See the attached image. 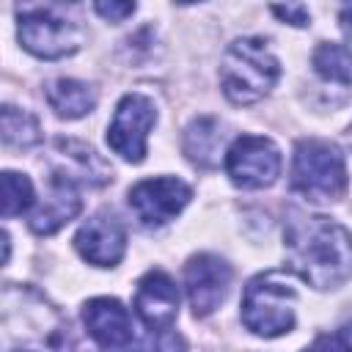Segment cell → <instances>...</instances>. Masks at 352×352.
<instances>
[{
	"instance_id": "cell-3",
	"label": "cell",
	"mask_w": 352,
	"mask_h": 352,
	"mask_svg": "<svg viewBox=\"0 0 352 352\" xmlns=\"http://www.w3.org/2000/svg\"><path fill=\"white\" fill-rule=\"evenodd\" d=\"M280 77V63L261 38H236L220 63L223 94L234 104H253L264 99Z\"/></svg>"
},
{
	"instance_id": "cell-4",
	"label": "cell",
	"mask_w": 352,
	"mask_h": 352,
	"mask_svg": "<svg viewBox=\"0 0 352 352\" xmlns=\"http://www.w3.org/2000/svg\"><path fill=\"white\" fill-rule=\"evenodd\" d=\"M66 6L58 3H38V6H19V44L47 60L72 55L85 41V28L80 19L69 16Z\"/></svg>"
},
{
	"instance_id": "cell-13",
	"label": "cell",
	"mask_w": 352,
	"mask_h": 352,
	"mask_svg": "<svg viewBox=\"0 0 352 352\" xmlns=\"http://www.w3.org/2000/svg\"><path fill=\"white\" fill-rule=\"evenodd\" d=\"M82 322L88 336L102 346H126L135 338V324L124 302L116 297H94L82 308Z\"/></svg>"
},
{
	"instance_id": "cell-19",
	"label": "cell",
	"mask_w": 352,
	"mask_h": 352,
	"mask_svg": "<svg viewBox=\"0 0 352 352\" xmlns=\"http://www.w3.org/2000/svg\"><path fill=\"white\" fill-rule=\"evenodd\" d=\"M3 140H6V146H16V148L36 146L41 140L38 118L28 110H16V107L6 104L3 107Z\"/></svg>"
},
{
	"instance_id": "cell-24",
	"label": "cell",
	"mask_w": 352,
	"mask_h": 352,
	"mask_svg": "<svg viewBox=\"0 0 352 352\" xmlns=\"http://www.w3.org/2000/svg\"><path fill=\"white\" fill-rule=\"evenodd\" d=\"M341 25L346 33H352V6H344L341 8Z\"/></svg>"
},
{
	"instance_id": "cell-14",
	"label": "cell",
	"mask_w": 352,
	"mask_h": 352,
	"mask_svg": "<svg viewBox=\"0 0 352 352\" xmlns=\"http://www.w3.org/2000/svg\"><path fill=\"white\" fill-rule=\"evenodd\" d=\"M55 157L60 160V165L55 168L58 176L74 182V184H107L113 179V168L85 143L77 140H55Z\"/></svg>"
},
{
	"instance_id": "cell-1",
	"label": "cell",
	"mask_w": 352,
	"mask_h": 352,
	"mask_svg": "<svg viewBox=\"0 0 352 352\" xmlns=\"http://www.w3.org/2000/svg\"><path fill=\"white\" fill-rule=\"evenodd\" d=\"M283 239L289 267L314 289H336L352 278V234L341 223L292 212Z\"/></svg>"
},
{
	"instance_id": "cell-23",
	"label": "cell",
	"mask_w": 352,
	"mask_h": 352,
	"mask_svg": "<svg viewBox=\"0 0 352 352\" xmlns=\"http://www.w3.org/2000/svg\"><path fill=\"white\" fill-rule=\"evenodd\" d=\"M94 11L107 22H124L129 14H135V3H96Z\"/></svg>"
},
{
	"instance_id": "cell-6",
	"label": "cell",
	"mask_w": 352,
	"mask_h": 352,
	"mask_svg": "<svg viewBox=\"0 0 352 352\" xmlns=\"http://www.w3.org/2000/svg\"><path fill=\"white\" fill-rule=\"evenodd\" d=\"M292 190L308 201H338L346 192V165L338 146L327 140H300L292 160Z\"/></svg>"
},
{
	"instance_id": "cell-2",
	"label": "cell",
	"mask_w": 352,
	"mask_h": 352,
	"mask_svg": "<svg viewBox=\"0 0 352 352\" xmlns=\"http://www.w3.org/2000/svg\"><path fill=\"white\" fill-rule=\"evenodd\" d=\"M3 352H72L69 322L36 289H3Z\"/></svg>"
},
{
	"instance_id": "cell-25",
	"label": "cell",
	"mask_w": 352,
	"mask_h": 352,
	"mask_svg": "<svg viewBox=\"0 0 352 352\" xmlns=\"http://www.w3.org/2000/svg\"><path fill=\"white\" fill-rule=\"evenodd\" d=\"M346 138H349V146H352V126H349V132H346Z\"/></svg>"
},
{
	"instance_id": "cell-5",
	"label": "cell",
	"mask_w": 352,
	"mask_h": 352,
	"mask_svg": "<svg viewBox=\"0 0 352 352\" xmlns=\"http://www.w3.org/2000/svg\"><path fill=\"white\" fill-rule=\"evenodd\" d=\"M297 292L280 270L256 275L242 294V322L250 333L275 338L294 327Z\"/></svg>"
},
{
	"instance_id": "cell-18",
	"label": "cell",
	"mask_w": 352,
	"mask_h": 352,
	"mask_svg": "<svg viewBox=\"0 0 352 352\" xmlns=\"http://www.w3.org/2000/svg\"><path fill=\"white\" fill-rule=\"evenodd\" d=\"M314 69L330 82L352 85V50L338 41H324L314 50Z\"/></svg>"
},
{
	"instance_id": "cell-9",
	"label": "cell",
	"mask_w": 352,
	"mask_h": 352,
	"mask_svg": "<svg viewBox=\"0 0 352 352\" xmlns=\"http://www.w3.org/2000/svg\"><path fill=\"white\" fill-rule=\"evenodd\" d=\"M190 184H184L176 176L143 179L129 190V206L138 214V220L148 228H160L168 220H173L190 204Z\"/></svg>"
},
{
	"instance_id": "cell-11",
	"label": "cell",
	"mask_w": 352,
	"mask_h": 352,
	"mask_svg": "<svg viewBox=\"0 0 352 352\" xmlns=\"http://www.w3.org/2000/svg\"><path fill=\"white\" fill-rule=\"evenodd\" d=\"M135 314L157 333L170 330V324L176 322V314H179V289L168 272L148 270L138 280Z\"/></svg>"
},
{
	"instance_id": "cell-8",
	"label": "cell",
	"mask_w": 352,
	"mask_h": 352,
	"mask_svg": "<svg viewBox=\"0 0 352 352\" xmlns=\"http://www.w3.org/2000/svg\"><path fill=\"white\" fill-rule=\"evenodd\" d=\"M157 121V107L146 94H126L113 113L107 126V146L126 162H140L146 157L148 129Z\"/></svg>"
},
{
	"instance_id": "cell-10",
	"label": "cell",
	"mask_w": 352,
	"mask_h": 352,
	"mask_svg": "<svg viewBox=\"0 0 352 352\" xmlns=\"http://www.w3.org/2000/svg\"><path fill=\"white\" fill-rule=\"evenodd\" d=\"M187 297L195 316H209L228 294L231 286V267L212 253H198L184 267Z\"/></svg>"
},
{
	"instance_id": "cell-22",
	"label": "cell",
	"mask_w": 352,
	"mask_h": 352,
	"mask_svg": "<svg viewBox=\"0 0 352 352\" xmlns=\"http://www.w3.org/2000/svg\"><path fill=\"white\" fill-rule=\"evenodd\" d=\"M272 14H275V16H280V19H286L289 25H297V28L308 25V19H311V14H308V8H305L302 3H289V6H272Z\"/></svg>"
},
{
	"instance_id": "cell-15",
	"label": "cell",
	"mask_w": 352,
	"mask_h": 352,
	"mask_svg": "<svg viewBox=\"0 0 352 352\" xmlns=\"http://www.w3.org/2000/svg\"><path fill=\"white\" fill-rule=\"evenodd\" d=\"M82 209V201L77 195V184L52 173V190L47 195V201L33 212L30 217V228L41 236L55 234L60 226H66L72 217H77Z\"/></svg>"
},
{
	"instance_id": "cell-20",
	"label": "cell",
	"mask_w": 352,
	"mask_h": 352,
	"mask_svg": "<svg viewBox=\"0 0 352 352\" xmlns=\"http://www.w3.org/2000/svg\"><path fill=\"white\" fill-rule=\"evenodd\" d=\"M33 204V184L25 173H3V217L22 214Z\"/></svg>"
},
{
	"instance_id": "cell-16",
	"label": "cell",
	"mask_w": 352,
	"mask_h": 352,
	"mask_svg": "<svg viewBox=\"0 0 352 352\" xmlns=\"http://www.w3.org/2000/svg\"><path fill=\"white\" fill-rule=\"evenodd\" d=\"M223 140H226V132H223V124L217 118H209V116L195 118L184 132V154L195 165L212 168L220 160Z\"/></svg>"
},
{
	"instance_id": "cell-21",
	"label": "cell",
	"mask_w": 352,
	"mask_h": 352,
	"mask_svg": "<svg viewBox=\"0 0 352 352\" xmlns=\"http://www.w3.org/2000/svg\"><path fill=\"white\" fill-rule=\"evenodd\" d=\"M302 352H352V341L346 338V336H338V333H333V336H319L308 349H302Z\"/></svg>"
},
{
	"instance_id": "cell-12",
	"label": "cell",
	"mask_w": 352,
	"mask_h": 352,
	"mask_svg": "<svg viewBox=\"0 0 352 352\" xmlns=\"http://www.w3.org/2000/svg\"><path fill=\"white\" fill-rule=\"evenodd\" d=\"M74 248L80 256L96 267H113L121 261L126 250V231L113 214H94L85 220L74 236Z\"/></svg>"
},
{
	"instance_id": "cell-17",
	"label": "cell",
	"mask_w": 352,
	"mask_h": 352,
	"mask_svg": "<svg viewBox=\"0 0 352 352\" xmlns=\"http://www.w3.org/2000/svg\"><path fill=\"white\" fill-rule=\"evenodd\" d=\"M47 102L60 118H80L94 110L96 104V91L88 82L72 80V77H58L47 82Z\"/></svg>"
},
{
	"instance_id": "cell-7",
	"label": "cell",
	"mask_w": 352,
	"mask_h": 352,
	"mask_svg": "<svg viewBox=\"0 0 352 352\" xmlns=\"http://www.w3.org/2000/svg\"><path fill=\"white\" fill-rule=\"evenodd\" d=\"M226 173L245 190L270 187L280 176V151L270 138L242 135L226 151Z\"/></svg>"
}]
</instances>
